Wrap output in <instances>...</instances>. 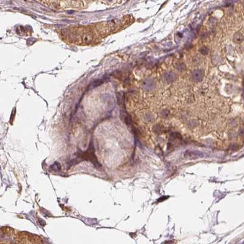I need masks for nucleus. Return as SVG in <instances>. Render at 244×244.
<instances>
[{"mask_svg":"<svg viewBox=\"0 0 244 244\" xmlns=\"http://www.w3.org/2000/svg\"><path fill=\"white\" fill-rule=\"evenodd\" d=\"M0 244H47L40 237L15 230L4 231L0 236Z\"/></svg>","mask_w":244,"mask_h":244,"instance_id":"obj_1","label":"nucleus"},{"mask_svg":"<svg viewBox=\"0 0 244 244\" xmlns=\"http://www.w3.org/2000/svg\"><path fill=\"white\" fill-rule=\"evenodd\" d=\"M203 156H204L203 153L199 151L187 150L184 153V157L185 159H194L196 158H203Z\"/></svg>","mask_w":244,"mask_h":244,"instance_id":"obj_2","label":"nucleus"},{"mask_svg":"<svg viewBox=\"0 0 244 244\" xmlns=\"http://www.w3.org/2000/svg\"><path fill=\"white\" fill-rule=\"evenodd\" d=\"M142 87L146 91H150L154 89L155 87V82L152 79H146L142 82Z\"/></svg>","mask_w":244,"mask_h":244,"instance_id":"obj_3","label":"nucleus"},{"mask_svg":"<svg viewBox=\"0 0 244 244\" xmlns=\"http://www.w3.org/2000/svg\"><path fill=\"white\" fill-rule=\"evenodd\" d=\"M204 78V72L201 70H196L191 73V79L195 82H200Z\"/></svg>","mask_w":244,"mask_h":244,"instance_id":"obj_4","label":"nucleus"},{"mask_svg":"<svg viewBox=\"0 0 244 244\" xmlns=\"http://www.w3.org/2000/svg\"><path fill=\"white\" fill-rule=\"evenodd\" d=\"M176 74L174 73L173 72H171V71L165 73L164 75V79L168 83H171V82H173L176 80Z\"/></svg>","mask_w":244,"mask_h":244,"instance_id":"obj_5","label":"nucleus"},{"mask_svg":"<svg viewBox=\"0 0 244 244\" xmlns=\"http://www.w3.org/2000/svg\"><path fill=\"white\" fill-rule=\"evenodd\" d=\"M243 40V36L240 32H237L234 35V41L236 43H241Z\"/></svg>","mask_w":244,"mask_h":244,"instance_id":"obj_6","label":"nucleus"},{"mask_svg":"<svg viewBox=\"0 0 244 244\" xmlns=\"http://www.w3.org/2000/svg\"><path fill=\"white\" fill-rule=\"evenodd\" d=\"M200 52L203 55H206L209 53V49L206 46H202L200 49Z\"/></svg>","mask_w":244,"mask_h":244,"instance_id":"obj_7","label":"nucleus"},{"mask_svg":"<svg viewBox=\"0 0 244 244\" xmlns=\"http://www.w3.org/2000/svg\"><path fill=\"white\" fill-rule=\"evenodd\" d=\"M169 111H168L167 109L163 110L162 112H161V115L164 117H167L169 115Z\"/></svg>","mask_w":244,"mask_h":244,"instance_id":"obj_8","label":"nucleus"},{"mask_svg":"<svg viewBox=\"0 0 244 244\" xmlns=\"http://www.w3.org/2000/svg\"><path fill=\"white\" fill-rule=\"evenodd\" d=\"M185 67V65L184 64V63H178V65L176 66L177 69H178V70H184Z\"/></svg>","mask_w":244,"mask_h":244,"instance_id":"obj_9","label":"nucleus"},{"mask_svg":"<svg viewBox=\"0 0 244 244\" xmlns=\"http://www.w3.org/2000/svg\"><path fill=\"white\" fill-rule=\"evenodd\" d=\"M209 22L212 26H215L216 24V20L215 18H211L209 20Z\"/></svg>","mask_w":244,"mask_h":244,"instance_id":"obj_10","label":"nucleus"}]
</instances>
